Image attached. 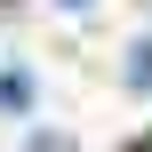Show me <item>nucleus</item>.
<instances>
[{"label": "nucleus", "instance_id": "2", "mask_svg": "<svg viewBox=\"0 0 152 152\" xmlns=\"http://www.w3.org/2000/svg\"><path fill=\"white\" fill-rule=\"evenodd\" d=\"M0 112H32V72H0Z\"/></svg>", "mask_w": 152, "mask_h": 152}, {"label": "nucleus", "instance_id": "4", "mask_svg": "<svg viewBox=\"0 0 152 152\" xmlns=\"http://www.w3.org/2000/svg\"><path fill=\"white\" fill-rule=\"evenodd\" d=\"M136 152H152V136H144V144H136Z\"/></svg>", "mask_w": 152, "mask_h": 152}, {"label": "nucleus", "instance_id": "1", "mask_svg": "<svg viewBox=\"0 0 152 152\" xmlns=\"http://www.w3.org/2000/svg\"><path fill=\"white\" fill-rule=\"evenodd\" d=\"M136 96H152V40H128V72H120Z\"/></svg>", "mask_w": 152, "mask_h": 152}, {"label": "nucleus", "instance_id": "3", "mask_svg": "<svg viewBox=\"0 0 152 152\" xmlns=\"http://www.w3.org/2000/svg\"><path fill=\"white\" fill-rule=\"evenodd\" d=\"M56 8H88V0H56Z\"/></svg>", "mask_w": 152, "mask_h": 152}]
</instances>
